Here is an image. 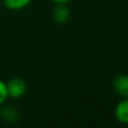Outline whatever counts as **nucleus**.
Returning <instances> with one entry per match:
<instances>
[{"mask_svg": "<svg viewBox=\"0 0 128 128\" xmlns=\"http://www.w3.org/2000/svg\"><path fill=\"white\" fill-rule=\"evenodd\" d=\"M6 84L8 96L11 99H19L27 91L26 82L20 78H14V79L9 80L8 82H6Z\"/></svg>", "mask_w": 128, "mask_h": 128, "instance_id": "f257e3e1", "label": "nucleus"}, {"mask_svg": "<svg viewBox=\"0 0 128 128\" xmlns=\"http://www.w3.org/2000/svg\"><path fill=\"white\" fill-rule=\"evenodd\" d=\"M0 117L4 122H9V124H12L16 122L19 118V112L18 110L12 106H7L6 104H2L0 107Z\"/></svg>", "mask_w": 128, "mask_h": 128, "instance_id": "39448f33", "label": "nucleus"}, {"mask_svg": "<svg viewBox=\"0 0 128 128\" xmlns=\"http://www.w3.org/2000/svg\"><path fill=\"white\" fill-rule=\"evenodd\" d=\"M70 18L71 12L66 4H55L53 9V19L58 24H66Z\"/></svg>", "mask_w": 128, "mask_h": 128, "instance_id": "20e7f679", "label": "nucleus"}, {"mask_svg": "<svg viewBox=\"0 0 128 128\" xmlns=\"http://www.w3.org/2000/svg\"><path fill=\"white\" fill-rule=\"evenodd\" d=\"M8 98L9 96H8V91H7V84L4 81L0 80V107L6 104Z\"/></svg>", "mask_w": 128, "mask_h": 128, "instance_id": "0eeeda50", "label": "nucleus"}, {"mask_svg": "<svg viewBox=\"0 0 128 128\" xmlns=\"http://www.w3.org/2000/svg\"><path fill=\"white\" fill-rule=\"evenodd\" d=\"M114 115L118 122L128 125V97L122 98L115 107Z\"/></svg>", "mask_w": 128, "mask_h": 128, "instance_id": "f03ea898", "label": "nucleus"}, {"mask_svg": "<svg viewBox=\"0 0 128 128\" xmlns=\"http://www.w3.org/2000/svg\"><path fill=\"white\" fill-rule=\"evenodd\" d=\"M112 88L120 97H128V74H118L112 80Z\"/></svg>", "mask_w": 128, "mask_h": 128, "instance_id": "7ed1b4c3", "label": "nucleus"}, {"mask_svg": "<svg viewBox=\"0 0 128 128\" xmlns=\"http://www.w3.org/2000/svg\"><path fill=\"white\" fill-rule=\"evenodd\" d=\"M51 1L55 4H68L71 0H51Z\"/></svg>", "mask_w": 128, "mask_h": 128, "instance_id": "6e6552de", "label": "nucleus"}, {"mask_svg": "<svg viewBox=\"0 0 128 128\" xmlns=\"http://www.w3.org/2000/svg\"><path fill=\"white\" fill-rule=\"evenodd\" d=\"M2 2H4V6L9 10L19 11L26 8L32 2V0H2Z\"/></svg>", "mask_w": 128, "mask_h": 128, "instance_id": "423d86ee", "label": "nucleus"}]
</instances>
